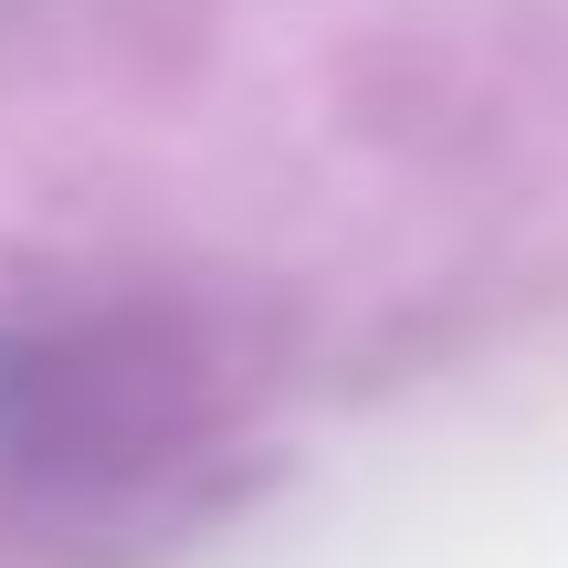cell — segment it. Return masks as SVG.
<instances>
[{
  "instance_id": "6da1fadb",
  "label": "cell",
  "mask_w": 568,
  "mask_h": 568,
  "mask_svg": "<svg viewBox=\"0 0 568 568\" xmlns=\"http://www.w3.org/2000/svg\"><path fill=\"white\" fill-rule=\"evenodd\" d=\"M211 389L169 326H0V464L21 474H138L159 453H180V432H201Z\"/></svg>"
}]
</instances>
